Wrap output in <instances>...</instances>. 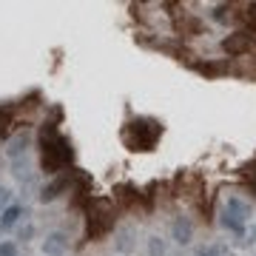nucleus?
<instances>
[{"label": "nucleus", "mask_w": 256, "mask_h": 256, "mask_svg": "<svg viewBox=\"0 0 256 256\" xmlns=\"http://www.w3.org/2000/svg\"><path fill=\"white\" fill-rule=\"evenodd\" d=\"M20 214H23V208H20V205H9V208L0 214V228H12V225L20 220Z\"/></svg>", "instance_id": "8"}, {"label": "nucleus", "mask_w": 256, "mask_h": 256, "mask_svg": "<svg viewBox=\"0 0 256 256\" xmlns=\"http://www.w3.org/2000/svg\"><path fill=\"white\" fill-rule=\"evenodd\" d=\"M171 236H174L180 245H188V242L194 239V225H191V220H185V216H176L174 225H171Z\"/></svg>", "instance_id": "5"}, {"label": "nucleus", "mask_w": 256, "mask_h": 256, "mask_svg": "<svg viewBox=\"0 0 256 256\" xmlns=\"http://www.w3.org/2000/svg\"><path fill=\"white\" fill-rule=\"evenodd\" d=\"M148 254H151V256H162V254H165V245L160 242V236H151V239H148Z\"/></svg>", "instance_id": "10"}, {"label": "nucleus", "mask_w": 256, "mask_h": 256, "mask_svg": "<svg viewBox=\"0 0 256 256\" xmlns=\"http://www.w3.org/2000/svg\"><path fill=\"white\" fill-rule=\"evenodd\" d=\"M26 142H28V140H26V134H23V137H18V140H14V142H12L9 154H12V156H18L20 151H26Z\"/></svg>", "instance_id": "11"}, {"label": "nucleus", "mask_w": 256, "mask_h": 256, "mask_svg": "<svg viewBox=\"0 0 256 256\" xmlns=\"http://www.w3.org/2000/svg\"><path fill=\"white\" fill-rule=\"evenodd\" d=\"M9 200H12V191H9V188H3V185H0V214H3V210L9 208Z\"/></svg>", "instance_id": "13"}, {"label": "nucleus", "mask_w": 256, "mask_h": 256, "mask_svg": "<svg viewBox=\"0 0 256 256\" xmlns=\"http://www.w3.org/2000/svg\"><path fill=\"white\" fill-rule=\"evenodd\" d=\"M66 248H68V236L60 234V230H54V234H48L43 239V254L46 256H60V254H66Z\"/></svg>", "instance_id": "4"}, {"label": "nucleus", "mask_w": 256, "mask_h": 256, "mask_svg": "<svg viewBox=\"0 0 256 256\" xmlns=\"http://www.w3.org/2000/svg\"><path fill=\"white\" fill-rule=\"evenodd\" d=\"M228 210H230V214H236V216H242V220L250 216V208H248L242 200H236V196H230V200H228Z\"/></svg>", "instance_id": "9"}, {"label": "nucleus", "mask_w": 256, "mask_h": 256, "mask_svg": "<svg viewBox=\"0 0 256 256\" xmlns=\"http://www.w3.org/2000/svg\"><path fill=\"white\" fill-rule=\"evenodd\" d=\"M228 6H216V12H214V18H216V20H225V18H228Z\"/></svg>", "instance_id": "14"}, {"label": "nucleus", "mask_w": 256, "mask_h": 256, "mask_svg": "<svg viewBox=\"0 0 256 256\" xmlns=\"http://www.w3.org/2000/svg\"><path fill=\"white\" fill-rule=\"evenodd\" d=\"M222 48H225L230 57H239V54H245V52H250V48H254V37L248 34V32L228 34L225 40H222Z\"/></svg>", "instance_id": "3"}, {"label": "nucleus", "mask_w": 256, "mask_h": 256, "mask_svg": "<svg viewBox=\"0 0 256 256\" xmlns=\"http://www.w3.org/2000/svg\"><path fill=\"white\" fill-rule=\"evenodd\" d=\"M200 256H220V248H208V254H205V250H202Z\"/></svg>", "instance_id": "16"}, {"label": "nucleus", "mask_w": 256, "mask_h": 256, "mask_svg": "<svg viewBox=\"0 0 256 256\" xmlns=\"http://www.w3.org/2000/svg\"><path fill=\"white\" fill-rule=\"evenodd\" d=\"M43 171L46 174H57L60 168L72 162V146H68V140L60 137L54 131V126H46L43 128Z\"/></svg>", "instance_id": "1"}, {"label": "nucleus", "mask_w": 256, "mask_h": 256, "mask_svg": "<svg viewBox=\"0 0 256 256\" xmlns=\"http://www.w3.org/2000/svg\"><path fill=\"white\" fill-rule=\"evenodd\" d=\"M6 126H9V111H3V114H0V131H3Z\"/></svg>", "instance_id": "15"}, {"label": "nucleus", "mask_w": 256, "mask_h": 256, "mask_svg": "<svg viewBox=\"0 0 256 256\" xmlns=\"http://www.w3.org/2000/svg\"><path fill=\"white\" fill-rule=\"evenodd\" d=\"M222 225H225L228 230H234V234H245V220L236 216V214H230L228 208H225V214H222Z\"/></svg>", "instance_id": "6"}, {"label": "nucleus", "mask_w": 256, "mask_h": 256, "mask_svg": "<svg viewBox=\"0 0 256 256\" xmlns=\"http://www.w3.org/2000/svg\"><path fill=\"white\" fill-rule=\"evenodd\" d=\"M162 134V126L154 120H137L126 128V140L131 151H151V146L156 142V137Z\"/></svg>", "instance_id": "2"}, {"label": "nucleus", "mask_w": 256, "mask_h": 256, "mask_svg": "<svg viewBox=\"0 0 256 256\" xmlns=\"http://www.w3.org/2000/svg\"><path fill=\"white\" fill-rule=\"evenodd\" d=\"M0 256H18V245L14 242H0Z\"/></svg>", "instance_id": "12"}, {"label": "nucleus", "mask_w": 256, "mask_h": 256, "mask_svg": "<svg viewBox=\"0 0 256 256\" xmlns=\"http://www.w3.org/2000/svg\"><path fill=\"white\" fill-rule=\"evenodd\" d=\"M66 185H68V180H63V176H60V180H54V182L48 185V188H43V194H40V202L57 200V196H60V191H63Z\"/></svg>", "instance_id": "7"}]
</instances>
